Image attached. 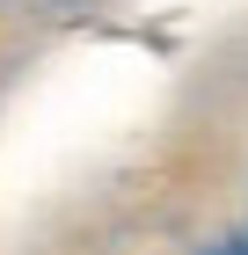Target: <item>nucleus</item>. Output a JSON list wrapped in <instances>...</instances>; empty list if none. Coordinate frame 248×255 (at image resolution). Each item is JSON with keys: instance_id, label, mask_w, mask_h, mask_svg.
<instances>
[{"instance_id": "f257e3e1", "label": "nucleus", "mask_w": 248, "mask_h": 255, "mask_svg": "<svg viewBox=\"0 0 248 255\" xmlns=\"http://www.w3.org/2000/svg\"><path fill=\"white\" fill-rule=\"evenodd\" d=\"M212 255H248V248H212Z\"/></svg>"}]
</instances>
